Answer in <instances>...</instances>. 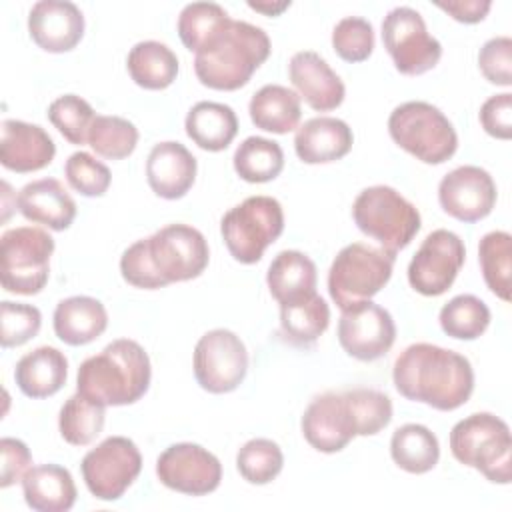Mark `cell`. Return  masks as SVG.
<instances>
[{"label": "cell", "mask_w": 512, "mask_h": 512, "mask_svg": "<svg viewBox=\"0 0 512 512\" xmlns=\"http://www.w3.org/2000/svg\"><path fill=\"white\" fill-rule=\"evenodd\" d=\"M210 260L204 234L188 224H168L130 244L120 258L122 278L144 290L198 278Z\"/></svg>", "instance_id": "cell-1"}, {"label": "cell", "mask_w": 512, "mask_h": 512, "mask_svg": "<svg viewBox=\"0 0 512 512\" xmlns=\"http://www.w3.org/2000/svg\"><path fill=\"white\" fill-rule=\"evenodd\" d=\"M396 390L412 402L450 412L466 404L474 392V370L466 356L428 342L410 344L394 360Z\"/></svg>", "instance_id": "cell-2"}, {"label": "cell", "mask_w": 512, "mask_h": 512, "mask_svg": "<svg viewBox=\"0 0 512 512\" xmlns=\"http://www.w3.org/2000/svg\"><path fill=\"white\" fill-rule=\"evenodd\" d=\"M150 378L152 366L146 350L136 340L118 338L80 364L76 392L106 408L126 406L148 392Z\"/></svg>", "instance_id": "cell-3"}, {"label": "cell", "mask_w": 512, "mask_h": 512, "mask_svg": "<svg viewBox=\"0 0 512 512\" xmlns=\"http://www.w3.org/2000/svg\"><path fill=\"white\" fill-rule=\"evenodd\" d=\"M268 34L250 22L232 20L194 56V72L202 86L232 92L246 86L268 60Z\"/></svg>", "instance_id": "cell-4"}, {"label": "cell", "mask_w": 512, "mask_h": 512, "mask_svg": "<svg viewBox=\"0 0 512 512\" xmlns=\"http://www.w3.org/2000/svg\"><path fill=\"white\" fill-rule=\"evenodd\" d=\"M452 456L488 482L510 484L512 436L508 424L490 412H474L454 424L450 432Z\"/></svg>", "instance_id": "cell-5"}, {"label": "cell", "mask_w": 512, "mask_h": 512, "mask_svg": "<svg viewBox=\"0 0 512 512\" xmlns=\"http://www.w3.org/2000/svg\"><path fill=\"white\" fill-rule=\"evenodd\" d=\"M352 218L362 234L374 238L380 248L394 256L412 242L422 226L418 208L384 184L364 188L356 196Z\"/></svg>", "instance_id": "cell-6"}, {"label": "cell", "mask_w": 512, "mask_h": 512, "mask_svg": "<svg viewBox=\"0 0 512 512\" xmlns=\"http://www.w3.org/2000/svg\"><path fill=\"white\" fill-rule=\"evenodd\" d=\"M390 138L424 164H444L458 150L452 122L430 102L410 100L396 106L388 118Z\"/></svg>", "instance_id": "cell-7"}, {"label": "cell", "mask_w": 512, "mask_h": 512, "mask_svg": "<svg viewBox=\"0 0 512 512\" xmlns=\"http://www.w3.org/2000/svg\"><path fill=\"white\" fill-rule=\"evenodd\" d=\"M394 260V254L364 242L344 246L328 270V294L332 302L340 310H346L376 296L388 284Z\"/></svg>", "instance_id": "cell-8"}, {"label": "cell", "mask_w": 512, "mask_h": 512, "mask_svg": "<svg viewBox=\"0 0 512 512\" xmlns=\"http://www.w3.org/2000/svg\"><path fill=\"white\" fill-rule=\"evenodd\" d=\"M282 232L284 210L272 196H248L220 220L224 244L230 256L240 264H256Z\"/></svg>", "instance_id": "cell-9"}, {"label": "cell", "mask_w": 512, "mask_h": 512, "mask_svg": "<svg viewBox=\"0 0 512 512\" xmlns=\"http://www.w3.org/2000/svg\"><path fill=\"white\" fill-rule=\"evenodd\" d=\"M54 238L36 226L6 230L0 238V280L10 294H38L50 276Z\"/></svg>", "instance_id": "cell-10"}, {"label": "cell", "mask_w": 512, "mask_h": 512, "mask_svg": "<svg viewBox=\"0 0 512 512\" xmlns=\"http://www.w3.org/2000/svg\"><path fill=\"white\" fill-rule=\"evenodd\" d=\"M382 42L404 76H420L442 58V44L428 32L422 14L410 6H396L384 16Z\"/></svg>", "instance_id": "cell-11"}, {"label": "cell", "mask_w": 512, "mask_h": 512, "mask_svg": "<svg viewBox=\"0 0 512 512\" xmlns=\"http://www.w3.org/2000/svg\"><path fill=\"white\" fill-rule=\"evenodd\" d=\"M142 470V454L126 436H108L80 462L88 492L104 502L124 496Z\"/></svg>", "instance_id": "cell-12"}, {"label": "cell", "mask_w": 512, "mask_h": 512, "mask_svg": "<svg viewBox=\"0 0 512 512\" xmlns=\"http://www.w3.org/2000/svg\"><path fill=\"white\" fill-rule=\"evenodd\" d=\"M248 372V352L232 330L216 328L206 332L194 348V378L210 394L236 390Z\"/></svg>", "instance_id": "cell-13"}, {"label": "cell", "mask_w": 512, "mask_h": 512, "mask_svg": "<svg viewBox=\"0 0 512 512\" xmlns=\"http://www.w3.org/2000/svg\"><path fill=\"white\" fill-rule=\"evenodd\" d=\"M466 260L458 234L438 228L430 232L408 264V282L422 296H440L456 280Z\"/></svg>", "instance_id": "cell-14"}, {"label": "cell", "mask_w": 512, "mask_h": 512, "mask_svg": "<svg viewBox=\"0 0 512 512\" xmlns=\"http://www.w3.org/2000/svg\"><path fill=\"white\" fill-rule=\"evenodd\" d=\"M156 476L160 484L174 492L204 496L220 486L222 464L200 444L178 442L158 456Z\"/></svg>", "instance_id": "cell-15"}, {"label": "cell", "mask_w": 512, "mask_h": 512, "mask_svg": "<svg viewBox=\"0 0 512 512\" xmlns=\"http://www.w3.org/2000/svg\"><path fill=\"white\" fill-rule=\"evenodd\" d=\"M396 340L392 314L372 300L358 302L342 310L338 322V342L356 360L372 362L390 352Z\"/></svg>", "instance_id": "cell-16"}, {"label": "cell", "mask_w": 512, "mask_h": 512, "mask_svg": "<svg viewBox=\"0 0 512 512\" xmlns=\"http://www.w3.org/2000/svg\"><path fill=\"white\" fill-rule=\"evenodd\" d=\"M498 192L492 176L480 166H458L448 172L438 184V202L442 210L466 224L486 218L494 204Z\"/></svg>", "instance_id": "cell-17"}, {"label": "cell", "mask_w": 512, "mask_h": 512, "mask_svg": "<svg viewBox=\"0 0 512 512\" xmlns=\"http://www.w3.org/2000/svg\"><path fill=\"white\" fill-rule=\"evenodd\" d=\"M306 442L324 454L344 450L356 438L344 392H324L310 400L300 420Z\"/></svg>", "instance_id": "cell-18"}, {"label": "cell", "mask_w": 512, "mask_h": 512, "mask_svg": "<svg viewBox=\"0 0 512 512\" xmlns=\"http://www.w3.org/2000/svg\"><path fill=\"white\" fill-rule=\"evenodd\" d=\"M28 32L44 52H70L84 36V14L66 0H40L30 8Z\"/></svg>", "instance_id": "cell-19"}, {"label": "cell", "mask_w": 512, "mask_h": 512, "mask_svg": "<svg viewBox=\"0 0 512 512\" xmlns=\"http://www.w3.org/2000/svg\"><path fill=\"white\" fill-rule=\"evenodd\" d=\"M288 76L300 100L316 112L336 110L344 102V82L330 64L312 50L296 52L290 58Z\"/></svg>", "instance_id": "cell-20"}, {"label": "cell", "mask_w": 512, "mask_h": 512, "mask_svg": "<svg viewBox=\"0 0 512 512\" xmlns=\"http://www.w3.org/2000/svg\"><path fill=\"white\" fill-rule=\"evenodd\" d=\"M56 156L52 136L38 124L4 120L0 128V162L6 170L28 174L46 168Z\"/></svg>", "instance_id": "cell-21"}, {"label": "cell", "mask_w": 512, "mask_h": 512, "mask_svg": "<svg viewBox=\"0 0 512 512\" xmlns=\"http://www.w3.org/2000/svg\"><path fill=\"white\" fill-rule=\"evenodd\" d=\"M196 158L174 140L158 142L146 158V180L152 192L164 200H178L188 194L196 180Z\"/></svg>", "instance_id": "cell-22"}, {"label": "cell", "mask_w": 512, "mask_h": 512, "mask_svg": "<svg viewBox=\"0 0 512 512\" xmlns=\"http://www.w3.org/2000/svg\"><path fill=\"white\" fill-rule=\"evenodd\" d=\"M354 144L352 128L334 116H316L296 128L294 150L304 164L342 160Z\"/></svg>", "instance_id": "cell-23"}, {"label": "cell", "mask_w": 512, "mask_h": 512, "mask_svg": "<svg viewBox=\"0 0 512 512\" xmlns=\"http://www.w3.org/2000/svg\"><path fill=\"white\" fill-rule=\"evenodd\" d=\"M18 210L26 220L56 232L70 228L76 218V202L56 178L28 182L18 194Z\"/></svg>", "instance_id": "cell-24"}, {"label": "cell", "mask_w": 512, "mask_h": 512, "mask_svg": "<svg viewBox=\"0 0 512 512\" xmlns=\"http://www.w3.org/2000/svg\"><path fill=\"white\" fill-rule=\"evenodd\" d=\"M56 336L68 346L94 342L108 328L104 304L92 296H70L56 304L52 316Z\"/></svg>", "instance_id": "cell-25"}, {"label": "cell", "mask_w": 512, "mask_h": 512, "mask_svg": "<svg viewBox=\"0 0 512 512\" xmlns=\"http://www.w3.org/2000/svg\"><path fill=\"white\" fill-rule=\"evenodd\" d=\"M68 378V360L54 346H38L24 354L14 368V380L28 398L54 396Z\"/></svg>", "instance_id": "cell-26"}, {"label": "cell", "mask_w": 512, "mask_h": 512, "mask_svg": "<svg viewBox=\"0 0 512 512\" xmlns=\"http://www.w3.org/2000/svg\"><path fill=\"white\" fill-rule=\"evenodd\" d=\"M26 504L36 512H66L76 502V484L60 464L32 466L22 478Z\"/></svg>", "instance_id": "cell-27"}, {"label": "cell", "mask_w": 512, "mask_h": 512, "mask_svg": "<svg viewBox=\"0 0 512 512\" xmlns=\"http://www.w3.org/2000/svg\"><path fill=\"white\" fill-rule=\"evenodd\" d=\"M316 264L300 250H282L266 272V284L278 304L294 302L316 294Z\"/></svg>", "instance_id": "cell-28"}, {"label": "cell", "mask_w": 512, "mask_h": 512, "mask_svg": "<svg viewBox=\"0 0 512 512\" xmlns=\"http://www.w3.org/2000/svg\"><path fill=\"white\" fill-rule=\"evenodd\" d=\"M188 138L206 152L226 150L238 134L236 112L228 104L196 102L184 120Z\"/></svg>", "instance_id": "cell-29"}, {"label": "cell", "mask_w": 512, "mask_h": 512, "mask_svg": "<svg viewBox=\"0 0 512 512\" xmlns=\"http://www.w3.org/2000/svg\"><path fill=\"white\" fill-rule=\"evenodd\" d=\"M248 112L256 128L272 134H288L298 128L302 116L300 96L286 86L266 84L250 98Z\"/></svg>", "instance_id": "cell-30"}, {"label": "cell", "mask_w": 512, "mask_h": 512, "mask_svg": "<svg viewBox=\"0 0 512 512\" xmlns=\"http://www.w3.org/2000/svg\"><path fill=\"white\" fill-rule=\"evenodd\" d=\"M126 68L140 88L164 90L178 76V56L162 42L144 40L130 48Z\"/></svg>", "instance_id": "cell-31"}, {"label": "cell", "mask_w": 512, "mask_h": 512, "mask_svg": "<svg viewBox=\"0 0 512 512\" xmlns=\"http://www.w3.org/2000/svg\"><path fill=\"white\" fill-rule=\"evenodd\" d=\"M330 324V308L318 294L280 304V334L294 346H312Z\"/></svg>", "instance_id": "cell-32"}, {"label": "cell", "mask_w": 512, "mask_h": 512, "mask_svg": "<svg viewBox=\"0 0 512 512\" xmlns=\"http://www.w3.org/2000/svg\"><path fill=\"white\" fill-rule=\"evenodd\" d=\"M390 456L404 472L426 474L438 464L440 444L424 424H404L390 438Z\"/></svg>", "instance_id": "cell-33"}, {"label": "cell", "mask_w": 512, "mask_h": 512, "mask_svg": "<svg viewBox=\"0 0 512 512\" xmlns=\"http://www.w3.org/2000/svg\"><path fill=\"white\" fill-rule=\"evenodd\" d=\"M236 174L250 184H264L280 176L284 152L278 142L262 136H248L234 152Z\"/></svg>", "instance_id": "cell-34"}, {"label": "cell", "mask_w": 512, "mask_h": 512, "mask_svg": "<svg viewBox=\"0 0 512 512\" xmlns=\"http://www.w3.org/2000/svg\"><path fill=\"white\" fill-rule=\"evenodd\" d=\"M478 262L486 286L500 300L510 302L512 274V236L504 230H492L480 238Z\"/></svg>", "instance_id": "cell-35"}, {"label": "cell", "mask_w": 512, "mask_h": 512, "mask_svg": "<svg viewBox=\"0 0 512 512\" xmlns=\"http://www.w3.org/2000/svg\"><path fill=\"white\" fill-rule=\"evenodd\" d=\"M106 420V406L84 398L80 392L72 394L60 408L58 430L72 446H88L102 432Z\"/></svg>", "instance_id": "cell-36"}, {"label": "cell", "mask_w": 512, "mask_h": 512, "mask_svg": "<svg viewBox=\"0 0 512 512\" xmlns=\"http://www.w3.org/2000/svg\"><path fill=\"white\" fill-rule=\"evenodd\" d=\"M444 334L456 340H476L490 326V308L474 294H458L438 314Z\"/></svg>", "instance_id": "cell-37"}, {"label": "cell", "mask_w": 512, "mask_h": 512, "mask_svg": "<svg viewBox=\"0 0 512 512\" xmlns=\"http://www.w3.org/2000/svg\"><path fill=\"white\" fill-rule=\"evenodd\" d=\"M230 22L232 18L220 4L192 2L186 4L178 16V36L188 50L198 52L212 38H216Z\"/></svg>", "instance_id": "cell-38"}, {"label": "cell", "mask_w": 512, "mask_h": 512, "mask_svg": "<svg viewBox=\"0 0 512 512\" xmlns=\"http://www.w3.org/2000/svg\"><path fill=\"white\" fill-rule=\"evenodd\" d=\"M138 136V128L130 120L96 114L88 132V146L106 160H122L136 150Z\"/></svg>", "instance_id": "cell-39"}, {"label": "cell", "mask_w": 512, "mask_h": 512, "mask_svg": "<svg viewBox=\"0 0 512 512\" xmlns=\"http://www.w3.org/2000/svg\"><path fill=\"white\" fill-rule=\"evenodd\" d=\"M284 466V454L280 446L268 438L248 440L236 454V468L248 484L272 482Z\"/></svg>", "instance_id": "cell-40"}, {"label": "cell", "mask_w": 512, "mask_h": 512, "mask_svg": "<svg viewBox=\"0 0 512 512\" xmlns=\"http://www.w3.org/2000/svg\"><path fill=\"white\" fill-rule=\"evenodd\" d=\"M356 436H374L392 420V400L374 388L344 390Z\"/></svg>", "instance_id": "cell-41"}, {"label": "cell", "mask_w": 512, "mask_h": 512, "mask_svg": "<svg viewBox=\"0 0 512 512\" xmlns=\"http://www.w3.org/2000/svg\"><path fill=\"white\" fill-rule=\"evenodd\" d=\"M94 118V108L76 94L58 96L48 106V120L74 146L88 142V132Z\"/></svg>", "instance_id": "cell-42"}, {"label": "cell", "mask_w": 512, "mask_h": 512, "mask_svg": "<svg viewBox=\"0 0 512 512\" xmlns=\"http://www.w3.org/2000/svg\"><path fill=\"white\" fill-rule=\"evenodd\" d=\"M332 48L344 62H364L374 50V28L366 18L346 16L332 30Z\"/></svg>", "instance_id": "cell-43"}, {"label": "cell", "mask_w": 512, "mask_h": 512, "mask_svg": "<svg viewBox=\"0 0 512 512\" xmlns=\"http://www.w3.org/2000/svg\"><path fill=\"white\" fill-rule=\"evenodd\" d=\"M64 176L72 190L88 198L104 196L112 182L108 166L88 152H74L68 156L64 164Z\"/></svg>", "instance_id": "cell-44"}, {"label": "cell", "mask_w": 512, "mask_h": 512, "mask_svg": "<svg viewBox=\"0 0 512 512\" xmlns=\"http://www.w3.org/2000/svg\"><path fill=\"white\" fill-rule=\"evenodd\" d=\"M42 326V314L32 304L4 300L0 304V344L16 348L32 340Z\"/></svg>", "instance_id": "cell-45"}, {"label": "cell", "mask_w": 512, "mask_h": 512, "mask_svg": "<svg viewBox=\"0 0 512 512\" xmlns=\"http://www.w3.org/2000/svg\"><path fill=\"white\" fill-rule=\"evenodd\" d=\"M478 68L482 76L496 86L508 88L512 84V40L510 36H496L484 42L478 52Z\"/></svg>", "instance_id": "cell-46"}, {"label": "cell", "mask_w": 512, "mask_h": 512, "mask_svg": "<svg viewBox=\"0 0 512 512\" xmlns=\"http://www.w3.org/2000/svg\"><path fill=\"white\" fill-rule=\"evenodd\" d=\"M480 124L486 134L498 140L512 138V94L502 92L490 96L480 108Z\"/></svg>", "instance_id": "cell-47"}, {"label": "cell", "mask_w": 512, "mask_h": 512, "mask_svg": "<svg viewBox=\"0 0 512 512\" xmlns=\"http://www.w3.org/2000/svg\"><path fill=\"white\" fill-rule=\"evenodd\" d=\"M0 454H2L0 486L8 488V486L16 484L18 480L22 482L24 474L32 468V454H30L28 446L18 438H2Z\"/></svg>", "instance_id": "cell-48"}, {"label": "cell", "mask_w": 512, "mask_h": 512, "mask_svg": "<svg viewBox=\"0 0 512 512\" xmlns=\"http://www.w3.org/2000/svg\"><path fill=\"white\" fill-rule=\"evenodd\" d=\"M440 10H444L448 16H452L456 22L462 24H476L486 18V14L492 8L490 0H448V2H436Z\"/></svg>", "instance_id": "cell-49"}, {"label": "cell", "mask_w": 512, "mask_h": 512, "mask_svg": "<svg viewBox=\"0 0 512 512\" xmlns=\"http://www.w3.org/2000/svg\"><path fill=\"white\" fill-rule=\"evenodd\" d=\"M248 6L264 16H280L284 10L290 8V0H282V2H270V0H264V2H248Z\"/></svg>", "instance_id": "cell-50"}]
</instances>
